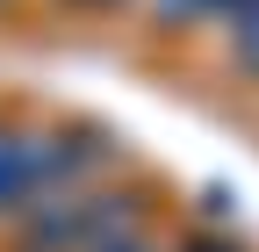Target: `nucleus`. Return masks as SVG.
I'll return each instance as SVG.
<instances>
[{"mask_svg":"<svg viewBox=\"0 0 259 252\" xmlns=\"http://www.w3.org/2000/svg\"><path fill=\"white\" fill-rule=\"evenodd\" d=\"M238 58H245V65H259V0H245V8H238Z\"/></svg>","mask_w":259,"mask_h":252,"instance_id":"nucleus-1","label":"nucleus"},{"mask_svg":"<svg viewBox=\"0 0 259 252\" xmlns=\"http://www.w3.org/2000/svg\"><path fill=\"white\" fill-rule=\"evenodd\" d=\"M202 8H245V0H158V22H180V15H202Z\"/></svg>","mask_w":259,"mask_h":252,"instance_id":"nucleus-2","label":"nucleus"},{"mask_svg":"<svg viewBox=\"0 0 259 252\" xmlns=\"http://www.w3.org/2000/svg\"><path fill=\"white\" fill-rule=\"evenodd\" d=\"M101 252H158V245H151V238H137V231H122V238H108Z\"/></svg>","mask_w":259,"mask_h":252,"instance_id":"nucleus-3","label":"nucleus"},{"mask_svg":"<svg viewBox=\"0 0 259 252\" xmlns=\"http://www.w3.org/2000/svg\"><path fill=\"white\" fill-rule=\"evenodd\" d=\"M187 252H238V245H223V238H194Z\"/></svg>","mask_w":259,"mask_h":252,"instance_id":"nucleus-4","label":"nucleus"},{"mask_svg":"<svg viewBox=\"0 0 259 252\" xmlns=\"http://www.w3.org/2000/svg\"><path fill=\"white\" fill-rule=\"evenodd\" d=\"M94 8H108V0H94Z\"/></svg>","mask_w":259,"mask_h":252,"instance_id":"nucleus-5","label":"nucleus"}]
</instances>
